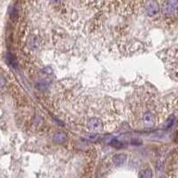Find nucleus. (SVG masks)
<instances>
[{
    "label": "nucleus",
    "mask_w": 178,
    "mask_h": 178,
    "mask_svg": "<svg viewBox=\"0 0 178 178\" xmlns=\"http://www.w3.org/2000/svg\"><path fill=\"white\" fill-rule=\"evenodd\" d=\"M113 160H114V162H115L116 165L120 166V165L124 164V162L125 160V156L124 155H122V154H117V155H116L113 158Z\"/></svg>",
    "instance_id": "obj_1"
},
{
    "label": "nucleus",
    "mask_w": 178,
    "mask_h": 178,
    "mask_svg": "<svg viewBox=\"0 0 178 178\" xmlns=\"http://www.w3.org/2000/svg\"><path fill=\"white\" fill-rule=\"evenodd\" d=\"M15 58L11 55V54H8V57H7V61L10 64H12L13 66H15Z\"/></svg>",
    "instance_id": "obj_2"
}]
</instances>
